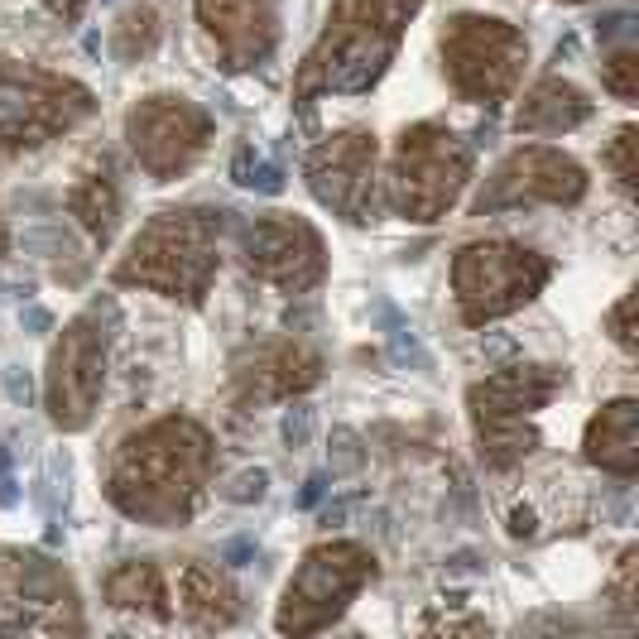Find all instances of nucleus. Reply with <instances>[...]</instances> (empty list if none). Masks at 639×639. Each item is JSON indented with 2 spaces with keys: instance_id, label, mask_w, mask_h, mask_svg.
<instances>
[{
  "instance_id": "f257e3e1",
  "label": "nucleus",
  "mask_w": 639,
  "mask_h": 639,
  "mask_svg": "<svg viewBox=\"0 0 639 639\" xmlns=\"http://www.w3.org/2000/svg\"><path fill=\"white\" fill-rule=\"evenodd\" d=\"M207 471H212L207 433L188 418H164L121 447L111 471V495L125 515L149 524H178L193 510Z\"/></svg>"
},
{
  "instance_id": "f03ea898",
  "label": "nucleus",
  "mask_w": 639,
  "mask_h": 639,
  "mask_svg": "<svg viewBox=\"0 0 639 639\" xmlns=\"http://www.w3.org/2000/svg\"><path fill=\"white\" fill-rule=\"evenodd\" d=\"M418 10V0H337L322 44L308 53L298 77V101L313 92H366L385 73L399 29Z\"/></svg>"
},
{
  "instance_id": "7ed1b4c3",
  "label": "nucleus",
  "mask_w": 639,
  "mask_h": 639,
  "mask_svg": "<svg viewBox=\"0 0 639 639\" xmlns=\"http://www.w3.org/2000/svg\"><path fill=\"white\" fill-rule=\"evenodd\" d=\"M217 226L222 222H212V212H159L135 236L116 279L197 303L217 270Z\"/></svg>"
},
{
  "instance_id": "20e7f679",
  "label": "nucleus",
  "mask_w": 639,
  "mask_h": 639,
  "mask_svg": "<svg viewBox=\"0 0 639 639\" xmlns=\"http://www.w3.org/2000/svg\"><path fill=\"white\" fill-rule=\"evenodd\" d=\"M567 385L563 370L553 366H519L500 370L491 380L471 385V418L481 433V452L491 467H515L539 447V433L529 428V414L543 409Z\"/></svg>"
},
{
  "instance_id": "39448f33",
  "label": "nucleus",
  "mask_w": 639,
  "mask_h": 639,
  "mask_svg": "<svg viewBox=\"0 0 639 639\" xmlns=\"http://www.w3.org/2000/svg\"><path fill=\"white\" fill-rule=\"evenodd\" d=\"M471 173V149L443 130V125H414L399 135L390 173L394 207L414 222H438L447 207L457 202L462 183Z\"/></svg>"
},
{
  "instance_id": "423d86ee",
  "label": "nucleus",
  "mask_w": 639,
  "mask_h": 639,
  "mask_svg": "<svg viewBox=\"0 0 639 639\" xmlns=\"http://www.w3.org/2000/svg\"><path fill=\"white\" fill-rule=\"evenodd\" d=\"M543 284H548V260L510 241H476V246H462L452 260V289L471 327L515 313Z\"/></svg>"
},
{
  "instance_id": "0eeeda50",
  "label": "nucleus",
  "mask_w": 639,
  "mask_h": 639,
  "mask_svg": "<svg viewBox=\"0 0 639 639\" xmlns=\"http://www.w3.org/2000/svg\"><path fill=\"white\" fill-rule=\"evenodd\" d=\"M443 58H447V73H452V87L462 97L491 106V101H500L519 82L524 63H529V44L505 20L457 15L443 34Z\"/></svg>"
},
{
  "instance_id": "6e6552de",
  "label": "nucleus",
  "mask_w": 639,
  "mask_h": 639,
  "mask_svg": "<svg viewBox=\"0 0 639 639\" xmlns=\"http://www.w3.org/2000/svg\"><path fill=\"white\" fill-rule=\"evenodd\" d=\"M375 577V563L361 543H322L313 548L298 577L284 587L279 630L284 635H313L346 611V601Z\"/></svg>"
},
{
  "instance_id": "1a4fd4ad",
  "label": "nucleus",
  "mask_w": 639,
  "mask_h": 639,
  "mask_svg": "<svg viewBox=\"0 0 639 639\" xmlns=\"http://www.w3.org/2000/svg\"><path fill=\"white\" fill-rule=\"evenodd\" d=\"M92 111V97L68 82L34 68H0V154L44 145Z\"/></svg>"
},
{
  "instance_id": "9d476101",
  "label": "nucleus",
  "mask_w": 639,
  "mask_h": 639,
  "mask_svg": "<svg viewBox=\"0 0 639 639\" xmlns=\"http://www.w3.org/2000/svg\"><path fill=\"white\" fill-rule=\"evenodd\" d=\"M111 303H92L82 318L63 327V342L53 346L49 361V409L63 428H82L101 394V375H106V346L111 332L101 327Z\"/></svg>"
},
{
  "instance_id": "9b49d317",
  "label": "nucleus",
  "mask_w": 639,
  "mask_h": 639,
  "mask_svg": "<svg viewBox=\"0 0 639 639\" xmlns=\"http://www.w3.org/2000/svg\"><path fill=\"white\" fill-rule=\"evenodd\" d=\"M125 130H130V145L140 154V164L154 178H173L202 154L212 121L183 97H145L130 111Z\"/></svg>"
},
{
  "instance_id": "f8f14e48",
  "label": "nucleus",
  "mask_w": 639,
  "mask_h": 639,
  "mask_svg": "<svg viewBox=\"0 0 639 639\" xmlns=\"http://www.w3.org/2000/svg\"><path fill=\"white\" fill-rule=\"evenodd\" d=\"M587 193V173L577 159H567L558 149H515L491 183L476 197V212H500V207H519V202H577Z\"/></svg>"
},
{
  "instance_id": "ddd939ff",
  "label": "nucleus",
  "mask_w": 639,
  "mask_h": 639,
  "mask_svg": "<svg viewBox=\"0 0 639 639\" xmlns=\"http://www.w3.org/2000/svg\"><path fill=\"white\" fill-rule=\"evenodd\" d=\"M241 250H246V265L260 279L279 284L284 294H303L313 289L327 270L322 260V241L318 231L298 217H260L241 231Z\"/></svg>"
},
{
  "instance_id": "4468645a",
  "label": "nucleus",
  "mask_w": 639,
  "mask_h": 639,
  "mask_svg": "<svg viewBox=\"0 0 639 639\" xmlns=\"http://www.w3.org/2000/svg\"><path fill=\"white\" fill-rule=\"evenodd\" d=\"M370 178H375V140L370 135H337L308 154V188L322 207L342 212L351 222H366Z\"/></svg>"
},
{
  "instance_id": "2eb2a0df",
  "label": "nucleus",
  "mask_w": 639,
  "mask_h": 639,
  "mask_svg": "<svg viewBox=\"0 0 639 639\" xmlns=\"http://www.w3.org/2000/svg\"><path fill=\"white\" fill-rule=\"evenodd\" d=\"M202 25L217 34L226 68H246L274 44V0H197Z\"/></svg>"
},
{
  "instance_id": "dca6fc26",
  "label": "nucleus",
  "mask_w": 639,
  "mask_h": 639,
  "mask_svg": "<svg viewBox=\"0 0 639 639\" xmlns=\"http://www.w3.org/2000/svg\"><path fill=\"white\" fill-rule=\"evenodd\" d=\"M0 596L10 606H29V611L39 606V611L58 615H63V606H73L68 577L39 553H0Z\"/></svg>"
},
{
  "instance_id": "f3484780",
  "label": "nucleus",
  "mask_w": 639,
  "mask_h": 639,
  "mask_svg": "<svg viewBox=\"0 0 639 639\" xmlns=\"http://www.w3.org/2000/svg\"><path fill=\"white\" fill-rule=\"evenodd\" d=\"M591 116V101L563 82V77H543L529 97L519 101L515 130L519 135H563L572 125H582Z\"/></svg>"
},
{
  "instance_id": "a211bd4d",
  "label": "nucleus",
  "mask_w": 639,
  "mask_h": 639,
  "mask_svg": "<svg viewBox=\"0 0 639 639\" xmlns=\"http://www.w3.org/2000/svg\"><path fill=\"white\" fill-rule=\"evenodd\" d=\"M639 404L635 399H615L601 414L591 418L587 428V457L596 467L615 471V476H630L639 467V433H635Z\"/></svg>"
},
{
  "instance_id": "6ab92c4d",
  "label": "nucleus",
  "mask_w": 639,
  "mask_h": 639,
  "mask_svg": "<svg viewBox=\"0 0 639 639\" xmlns=\"http://www.w3.org/2000/svg\"><path fill=\"white\" fill-rule=\"evenodd\" d=\"M318 375H322V361L298 342L270 346V351L246 370L250 394H255V399H284V394H298V390H308V385H318Z\"/></svg>"
},
{
  "instance_id": "aec40b11",
  "label": "nucleus",
  "mask_w": 639,
  "mask_h": 639,
  "mask_svg": "<svg viewBox=\"0 0 639 639\" xmlns=\"http://www.w3.org/2000/svg\"><path fill=\"white\" fill-rule=\"evenodd\" d=\"M183 615L193 620L197 630H222L236 620V587L226 582V572L207 563L183 567Z\"/></svg>"
},
{
  "instance_id": "412c9836",
  "label": "nucleus",
  "mask_w": 639,
  "mask_h": 639,
  "mask_svg": "<svg viewBox=\"0 0 639 639\" xmlns=\"http://www.w3.org/2000/svg\"><path fill=\"white\" fill-rule=\"evenodd\" d=\"M68 207H73V217L87 226V236H92L97 246H106L111 231H116V222H121V193H116V183H111L106 173H87L73 188Z\"/></svg>"
},
{
  "instance_id": "4be33fe9",
  "label": "nucleus",
  "mask_w": 639,
  "mask_h": 639,
  "mask_svg": "<svg viewBox=\"0 0 639 639\" xmlns=\"http://www.w3.org/2000/svg\"><path fill=\"white\" fill-rule=\"evenodd\" d=\"M106 596H111V606H121V611H149V615H169L164 606V577H159V567L154 563H125L111 572V582H106Z\"/></svg>"
},
{
  "instance_id": "5701e85b",
  "label": "nucleus",
  "mask_w": 639,
  "mask_h": 639,
  "mask_svg": "<svg viewBox=\"0 0 639 639\" xmlns=\"http://www.w3.org/2000/svg\"><path fill=\"white\" fill-rule=\"evenodd\" d=\"M154 44H159V15H154L149 5H135V10H125L121 34H116V49H121V58L149 53Z\"/></svg>"
},
{
  "instance_id": "b1692460",
  "label": "nucleus",
  "mask_w": 639,
  "mask_h": 639,
  "mask_svg": "<svg viewBox=\"0 0 639 639\" xmlns=\"http://www.w3.org/2000/svg\"><path fill=\"white\" fill-rule=\"evenodd\" d=\"M601 73H606V87H611L620 101H635V92H639V58H635V49H615L606 63H601Z\"/></svg>"
},
{
  "instance_id": "393cba45",
  "label": "nucleus",
  "mask_w": 639,
  "mask_h": 639,
  "mask_svg": "<svg viewBox=\"0 0 639 639\" xmlns=\"http://www.w3.org/2000/svg\"><path fill=\"white\" fill-rule=\"evenodd\" d=\"M231 173H236V183L260 188V193H279V188H284L279 169H274V164H265L255 149H241V154H236V164H231Z\"/></svg>"
},
{
  "instance_id": "a878e982",
  "label": "nucleus",
  "mask_w": 639,
  "mask_h": 639,
  "mask_svg": "<svg viewBox=\"0 0 639 639\" xmlns=\"http://www.w3.org/2000/svg\"><path fill=\"white\" fill-rule=\"evenodd\" d=\"M611 164H615V173H620V183L635 188V130H620V135H615Z\"/></svg>"
},
{
  "instance_id": "bb28decb",
  "label": "nucleus",
  "mask_w": 639,
  "mask_h": 639,
  "mask_svg": "<svg viewBox=\"0 0 639 639\" xmlns=\"http://www.w3.org/2000/svg\"><path fill=\"white\" fill-rule=\"evenodd\" d=\"M308 428H313V414H308V409H294V414L284 418V443L303 447L308 443Z\"/></svg>"
},
{
  "instance_id": "cd10ccee",
  "label": "nucleus",
  "mask_w": 639,
  "mask_h": 639,
  "mask_svg": "<svg viewBox=\"0 0 639 639\" xmlns=\"http://www.w3.org/2000/svg\"><path fill=\"white\" fill-rule=\"evenodd\" d=\"M630 308H635V298H630V294H625V298H620V308H615V342H620V346H625V351H635V332H630Z\"/></svg>"
},
{
  "instance_id": "c85d7f7f",
  "label": "nucleus",
  "mask_w": 639,
  "mask_h": 639,
  "mask_svg": "<svg viewBox=\"0 0 639 639\" xmlns=\"http://www.w3.org/2000/svg\"><path fill=\"white\" fill-rule=\"evenodd\" d=\"M265 481H270L265 471H246V476L236 481V491H226V495H231V500H260V495H265Z\"/></svg>"
},
{
  "instance_id": "c756f323",
  "label": "nucleus",
  "mask_w": 639,
  "mask_h": 639,
  "mask_svg": "<svg viewBox=\"0 0 639 639\" xmlns=\"http://www.w3.org/2000/svg\"><path fill=\"white\" fill-rule=\"evenodd\" d=\"M5 390H10L15 404H25V399H29V380L20 375V370H5Z\"/></svg>"
},
{
  "instance_id": "7c9ffc66",
  "label": "nucleus",
  "mask_w": 639,
  "mask_h": 639,
  "mask_svg": "<svg viewBox=\"0 0 639 639\" xmlns=\"http://www.w3.org/2000/svg\"><path fill=\"white\" fill-rule=\"evenodd\" d=\"M322 486H327V481H322V476H313V481L303 486V505H318V500H322Z\"/></svg>"
},
{
  "instance_id": "2f4dec72",
  "label": "nucleus",
  "mask_w": 639,
  "mask_h": 639,
  "mask_svg": "<svg viewBox=\"0 0 639 639\" xmlns=\"http://www.w3.org/2000/svg\"><path fill=\"white\" fill-rule=\"evenodd\" d=\"M49 5L63 15V20H77V10H82V0H49Z\"/></svg>"
},
{
  "instance_id": "473e14b6",
  "label": "nucleus",
  "mask_w": 639,
  "mask_h": 639,
  "mask_svg": "<svg viewBox=\"0 0 639 639\" xmlns=\"http://www.w3.org/2000/svg\"><path fill=\"white\" fill-rule=\"evenodd\" d=\"M20 318H25L29 327H49V313H44V308H29V313H20Z\"/></svg>"
},
{
  "instance_id": "72a5a7b5",
  "label": "nucleus",
  "mask_w": 639,
  "mask_h": 639,
  "mask_svg": "<svg viewBox=\"0 0 639 639\" xmlns=\"http://www.w3.org/2000/svg\"><path fill=\"white\" fill-rule=\"evenodd\" d=\"M0 476H10V457L5 452H0Z\"/></svg>"
},
{
  "instance_id": "f704fd0d",
  "label": "nucleus",
  "mask_w": 639,
  "mask_h": 639,
  "mask_svg": "<svg viewBox=\"0 0 639 639\" xmlns=\"http://www.w3.org/2000/svg\"><path fill=\"white\" fill-rule=\"evenodd\" d=\"M5 241H10V236H5V222H0V250H5Z\"/></svg>"
}]
</instances>
